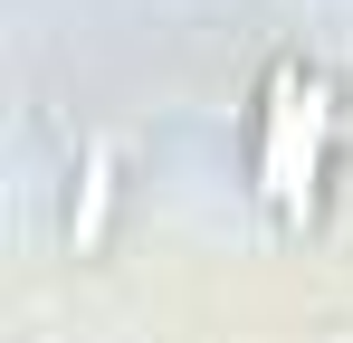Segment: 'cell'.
<instances>
[{
    "label": "cell",
    "instance_id": "cell-2",
    "mask_svg": "<svg viewBox=\"0 0 353 343\" xmlns=\"http://www.w3.org/2000/svg\"><path fill=\"white\" fill-rule=\"evenodd\" d=\"M105 200H115V153L96 143L86 172H77V248H96V238H105Z\"/></svg>",
    "mask_w": 353,
    "mask_h": 343
},
{
    "label": "cell",
    "instance_id": "cell-1",
    "mask_svg": "<svg viewBox=\"0 0 353 343\" xmlns=\"http://www.w3.org/2000/svg\"><path fill=\"white\" fill-rule=\"evenodd\" d=\"M325 124H334V86L325 76H268V114H258V191L277 200V220H315V181H325Z\"/></svg>",
    "mask_w": 353,
    "mask_h": 343
}]
</instances>
